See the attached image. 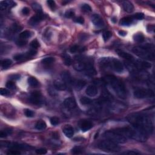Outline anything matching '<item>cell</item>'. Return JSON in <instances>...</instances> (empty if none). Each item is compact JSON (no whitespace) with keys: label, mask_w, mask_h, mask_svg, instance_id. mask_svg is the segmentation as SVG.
I'll use <instances>...</instances> for the list:
<instances>
[{"label":"cell","mask_w":155,"mask_h":155,"mask_svg":"<svg viewBox=\"0 0 155 155\" xmlns=\"http://www.w3.org/2000/svg\"><path fill=\"white\" fill-rule=\"evenodd\" d=\"M127 120L132 125L146 134H151L153 130L152 121L149 116L140 113H133L127 116Z\"/></svg>","instance_id":"6da1fadb"},{"label":"cell","mask_w":155,"mask_h":155,"mask_svg":"<svg viewBox=\"0 0 155 155\" xmlns=\"http://www.w3.org/2000/svg\"><path fill=\"white\" fill-rule=\"evenodd\" d=\"M116 132L120 133L125 137L131 138V139L139 141L145 142L148 138V135L135 127H126L119 128L114 130Z\"/></svg>","instance_id":"7a4b0ae2"},{"label":"cell","mask_w":155,"mask_h":155,"mask_svg":"<svg viewBox=\"0 0 155 155\" xmlns=\"http://www.w3.org/2000/svg\"><path fill=\"white\" fill-rule=\"evenodd\" d=\"M104 81L108 83L113 90L115 91L116 95L119 98L124 99L127 96L126 90L125 86L121 80L118 79L115 76L112 75H108L104 78Z\"/></svg>","instance_id":"3957f363"},{"label":"cell","mask_w":155,"mask_h":155,"mask_svg":"<svg viewBox=\"0 0 155 155\" xmlns=\"http://www.w3.org/2000/svg\"><path fill=\"white\" fill-rule=\"evenodd\" d=\"M99 64L102 67L110 69L118 73L124 71V66L122 63L115 58H102L100 59Z\"/></svg>","instance_id":"277c9868"},{"label":"cell","mask_w":155,"mask_h":155,"mask_svg":"<svg viewBox=\"0 0 155 155\" xmlns=\"http://www.w3.org/2000/svg\"><path fill=\"white\" fill-rule=\"evenodd\" d=\"M132 51L136 55L144 59L153 61L154 59V50L151 45L135 47Z\"/></svg>","instance_id":"5b68a950"},{"label":"cell","mask_w":155,"mask_h":155,"mask_svg":"<svg viewBox=\"0 0 155 155\" xmlns=\"http://www.w3.org/2000/svg\"><path fill=\"white\" fill-rule=\"evenodd\" d=\"M104 138L115 143L122 144L127 141V138L116 131H107L104 133Z\"/></svg>","instance_id":"8992f818"},{"label":"cell","mask_w":155,"mask_h":155,"mask_svg":"<svg viewBox=\"0 0 155 155\" xmlns=\"http://www.w3.org/2000/svg\"><path fill=\"white\" fill-rule=\"evenodd\" d=\"M98 148L107 152H116L120 149V147L116 143L108 139L100 142L98 144Z\"/></svg>","instance_id":"52a82bcc"},{"label":"cell","mask_w":155,"mask_h":155,"mask_svg":"<svg viewBox=\"0 0 155 155\" xmlns=\"http://www.w3.org/2000/svg\"><path fill=\"white\" fill-rule=\"evenodd\" d=\"M134 96L137 99H144L147 98L154 97V93L151 89H138L134 91Z\"/></svg>","instance_id":"ba28073f"},{"label":"cell","mask_w":155,"mask_h":155,"mask_svg":"<svg viewBox=\"0 0 155 155\" xmlns=\"http://www.w3.org/2000/svg\"><path fill=\"white\" fill-rule=\"evenodd\" d=\"M89 61H87L83 60V59L78 58L75 63L73 64L74 69L78 71H82L86 70L87 65Z\"/></svg>","instance_id":"9c48e42d"},{"label":"cell","mask_w":155,"mask_h":155,"mask_svg":"<svg viewBox=\"0 0 155 155\" xmlns=\"http://www.w3.org/2000/svg\"><path fill=\"white\" fill-rule=\"evenodd\" d=\"M45 18H46V15L44 14H43V13H37V14L33 16L30 18L29 23L32 26H35V25H37L41 21H42L43 20H44Z\"/></svg>","instance_id":"30bf717a"},{"label":"cell","mask_w":155,"mask_h":155,"mask_svg":"<svg viewBox=\"0 0 155 155\" xmlns=\"http://www.w3.org/2000/svg\"><path fill=\"white\" fill-rule=\"evenodd\" d=\"M41 93L38 91H35L32 93L29 100L32 104L38 105L41 103Z\"/></svg>","instance_id":"8fae6325"},{"label":"cell","mask_w":155,"mask_h":155,"mask_svg":"<svg viewBox=\"0 0 155 155\" xmlns=\"http://www.w3.org/2000/svg\"><path fill=\"white\" fill-rule=\"evenodd\" d=\"M91 22L97 27H102L104 26L103 19L98 14H94L91 16Z\"/></svg>","instance_id":"7c38bea8"},{"label":"cell","mask_w":155,"mask_h":155,"mask_svg":"<svg viewBox=\"0 0 155 155\" xmlns=\"http://www.w3.org/2000/svg\"><path fill=\"white\" fill-rule=\"evenodd\" d=\"M135 66L138 69H149L151 67V64L150 63L146 61H143V60L138 59L135 60L134 61Z\"/></svg>","instance_id":"4fadbf2b"},{"label":"cell","mask_w":155,"mask_h":155,"mask_svg":"<svg viewBox=\"0 0 155 155\" xmlns=\"http://www.w3.org/2000/svg\"><path fill=\"white\" fill-rule=\"evenodd\" d=\"M116 51L117 54L120 57L126 59L127 61H130V62H134L135 61L134 57L131 54H129V53H127L123 50H116Z\"/></svg>","instance_id":"5bb4252c"},{"label":"cell","mask_w":155,"mask_h":155,"mask_svg":"<svg viewBox=\"0 0 155 155\" xmlns=\"http://www.w3.org/2000/svg\"><path fill=\"white\" fill-rule=\"evenodd\" d=\"M55 88L58 90L64 91L67 89V85L62 80L57 79L54 82Z\"/></svg>","instance_id":"9a60e30c"},{"label":"cell","mask_w":155,"mask_h":155,"mask_svg":"<svg viewBox=\"0 0 155 155\" xmlns=\"http://www.w3.org/2000/svg\"><path fill=\"white\" fill-rule=\"evenodd\" d=\"M64 104L67 108L70 109H73L76 107V101L73 98H67L64 100Z\"/></svg>","instance_id":"2e32d148"},{"label":"cell","mask_w":155,"mask_h":155,"mask_svg":"<svg viewBox=\"0 0 155 155\" xmlns=\"http://www.w3.org/2000/svg\"><path fill=\"white\" fill-rule=\"evenodd\" d=\"M98 90L97 87H96V86H93V85L88 86V87L87 88L86 90V94L88 96H91V97L95 96L96 95L98 94Z\"/></svg>","instance_id":"e0dca14e"},{"label":"cell","mask_w":155,"mask_h":155,"mask_svg":"<svg viewBox=\"0 0 155 155\" xmlns=\"http://www.w3.org/2000/svg\"><path fill=\"white\" fill-rule=\"evenodd\" d=\"M63 133L67 138H71L74 135V130L73 127L70 126H66L63 128Z\"/></svg>","instance_id":"ac0fdd59"},{"label":"cell","mask_w":155,"mask_h":155,"mask_svg":"<svg viewBox=\"0 0 155 155\" xmlns=\"http://www.w3.org/2000/svg\"><path fill=\"white\" fill-rule=\"evenodd\" d=\"M61 76H62L63 78V81L66 83V85L67 84H71L73 83V79L72 78L70 73L67 71H65V72H63L62 74H61Z\"/></svg>","instance_id":"d6986e66"},{"label":"cell","mask_w":155,"mask_h":155,"mask_svg":"<svg viewBox=\"0 0 155 155\" xmlns=\"http://www.w3.org/2000/svg\"><path fill=\"white\" fill-rule=\"evenodd\" d=\"M122 6L124 11L127 13H131L134 11V6L130 1H124L122 4Z\"/></svg>","instance_id":"ffe728a7"},{"label":"cell","mask_w":155,"mask_h":155,"mask_svg":"<svg viewBox=\"0 0 155 155\" xmlns=\"http://www.w3.org/2000/svg\"><path fill=\"white\" fill-rule=\"evenodd\" d=\"M133 21V16H127V17H124L120 20L119 24L120 25L123 26H129L131 24Z\"/></svg>","instance_id":"44dd1931"},{"label":"cell","mask_w":155,"mask_h":155,"mask_svg":"<svg viewBox=\"0 0 155 155\" xmlns=\"http://www.w3.org/2000/svg\"><path fill=\"white\" fill-rule=\"evenodd\" d=\"M93 127V124L91 122L89 121H83L82 124H81V129L83 131H87L91 129Z\"/></svg>","instance_id":"7402d4cb"},{"label":"cell","mask_w":155,"mask_h":155,"mask_svg":"<svg viewBox=\"0 0 155 155\" xmlns=\"http://www.w3.org/2000/svg\"><path fill=\"white\" fill-rule=\"evenodd\" d=\"M86 85V81L83 80H78L74 83V87L76 90H81Z\"/></svg>","instance_id":"603a6c76"},{"label":"cell","mask_w":155,"mask_h":155,"mask_svg":"<svg viewBox=\"0 0 155 155\" xmlns=\"http://www.w3.org/2000/svg\"><path fill=\"white\" fill-rule=\"evenodd\" d=\"M15 4V3H14L13 1H1V4H0V8H1V9L2 11H3V10H5L7 7L14 6Z\"/></svg>","instance_id":"cb8c5ba5"},{"label":"cell","mask_w":155,"mask_h":155,"mask_svg":"<svg viewBox=\"0 0 155 155\" xmlns=\"http://www.w3.org/2000/svg\"><path fill=\"white\" fill-rule=\"evenodd\" d=\"M85 50V47H82L77 45H74L72 47H71L70 49V51L71 53H77V52H82Z\"/></svg>","instance_id":"d4e9b609"},{"label":"cell","mask_w":155,"mask_h":155,"mask_svg":"<svg viewBox=\"0 0 155 155\" xmlns=\"http://www.w3.org/2000/svg\"><path fill=\"white\" fill-rule=\"evenodd\" d=\"M29 58H30V56L28 55L27 53H25V54H18L16 55L15 56L13 57L15 61H23V60H25L26 59H29Z\"/></svg>","instance_id":"484cf974"},{"label":"cell","mask_w":155,"mask_h":155,"mask_svg":"<svg viewBox=\"0 0 155 155\" xmlns=\"http://www.w3.org/2000/svg\"><path fill=\"white\" fill-rule=\"evenodd\" d=\"M28 83L33 87H36L39 86V81L35 77H30L28 78Z\"/></svg>","instance_id":"4316f807"},{"label":"cell","mask_w":155,"mask_h":155,"mask_svg":"<svg viewBox=\"0 0 155 155\" xmlns=\"http://www.w3.org/2000/svg\"><path fill=\"white\" fill-rule=\"evenodd\" d=\"M133 39H134V41H136V42L141 43H142L143 41H144V36L143 35L142 33H136V34L135 35L133 36Z\"/></svg>","instance_id":"83f0119b"},{"label":"cell","mask_w":155,"mask_h":155,"mask_svg":"<svg viewBox=\"0 0 155 155\" xmlns=\"http://www.w3.org/2000/svg\"><path fill=\"white\" fill-rule=\"evenodd\" d=\"M46 123L44 121H38L35 125V128L38 130H42L46 128Z\"/></svg>","instance_id":"f1b7e54d"},{"label":"cell","mask_w":155,"mask_h":155,"mask_svg":"<svg viewBox=\"0 0 155 155\" xmlns=\"http://www.w3.org/2000/svg\"><path fill=\"white\" fill-rule=\"evenodd\" d=\"M31 35H32V33L30 32L28 30H25L20 33L19 38H21V39H26L30 37Z\"/></svg>","instance_id":"f546056e"},{"label":"cell","mask_w":155,"mask_h":155,"mask_svg":"<svg viewBox=\"0 0 155 155\" xmlns=\"http://www.w3.org/2000/svg\"><path fill=\"white\" fill-rule=\"evenodd\" d=\"M12 63V61L10 59H4L1 62V66H2L3 68L6 69V68H8L11 66Z\"/></svg>","instance_id":"4dcf8cb0"},{"label":"cell","mask_w":155,"mask_h":155,"mask_svg":"<svg viewBox=\"0 0 155 155\" xmlns=\"http://www.w3.org/2000/svg\"><path fill=\"white\" fill-rule=\"evenodd\" d=\"M55 58L53 57H47L41 60V63L43 64H50L55 61Z\"/></svg>","instance_id":"1f68e13d"},{"label":"cell","mask_w":155,"mask_h":155,"mask_svg":"<svg viewBox=\"0 0 155 155\" xmlns=\"http://www.w3.org/2000/svg\"><path fill=\"white\" fill-rule=\"evenodd\" d=\"M32 7L33 9L34 10V11H35L36 12H37V13H42V7H41V5L38 4V3H33L32 5Z\"/></svg>","instance_id":"d6a6232c"},{"label":"cell","mask_w":155,"mask_h":155,"mask_svg":"<svg viewBox=\"0 0 155 155\" xmlns=\"http://www.w3.org/2000/svg\"><path fill=\"white\" fill-rule=\"evenodd\" d=\"M71 152V153H73V154H82L83 153V149L82 148L80 147H75L73 148Z\"/></svg>","instance_id":"836d02e7"},{"label":"cell","mask_w":155,"mask_h":155,"mask_svg":"<svg viewBox=\"0 0 155 155\" xmlns=\"http://www.w3.org/2000/svg\"><path fill=\"white\" fill-rule=\"evenodd\" d=\"M80 102L83 105H89L92 103V101L89 98L84 97H84H82L80 99Z\"/></svg>","instance_id":"e575fe53"},{"label":"cell","mask_w":155,"mask_h":155,"mask_svg":"<svg viewBox=\"0 0 155 155\" xmlns=\"http://www.w3.org/2000/svg\"><path fill=\"white\" fill-rule=\"evenodd\" d=\"M111 36V33L110 31L104 32L102 34V37H103V39L104 40V41H108V40L110 38Z\"/></svg>","instance_id":"d590c367"},{"label":"cell","mask_w":155,"mask_h":155,"mask_svg":"<svg viewBox=\"0 0 155 155\" xmlns=\"http://www.w3.org/2000/svg\"><path fill=\"white\" fill-rule=\"evenodd\" d=\"M63 58H64V64H66V66H70V65L71 64V59L69 55H65L63 56Z\"/></svg>","instance_id":"8d00e7d4"},{"label":"cell","mask_w":155,"mask_h":155,"mask_svg":"<svg viewBox=\"0 0 155 155\" xmlns=\"http://www.w3.org/2000/svg\"><path fill=\"white\" fill-rule=\"evenodd\" d=\"M6 87H7L8 89L10 90H14L16 89V85L15 84L13 81H9L6 83Z\"/></svg>","instance_id":"74e56055"},{"label":"cell","mask_w":155,"mask_h":155,"mask_svg":"<svg viewBox=\"0 0 155 155\" xmlns=\"http://www.w3.org/2000/svg\"><path fill=\"white\" fill-rule=\"evenodd\" d=\"M74 15H75L74 11L71 9L68 10V11H67L66 12V13H65V16H66V18H72Z\"/></svg>","instance_id":"f35d334b"},{"label":"cell","mask_w":155,"mask_h":155,"mask_svg":"<svg viewBox=\"0 0 155 155\" xmlns=\"http://www.w3.org/2000/svg\"><path fill=\"white\" fill-rule=\"evenodd\" d=\"M30 46L33 49H36L39 47V43L37 39H34L30 43Z\"/></svg>","instance_id":"ab89813d"},{"label":"cell","mask_w":155,"mask_h":155,"mask_svg":"<svg viewBox=\"0 0 155 155\" xmlns=\"http://www.w3.org/2000/svg\"><path fill=\"white\" fill-rule=\"evenodd\" d=\"M24 111L25 115H26L27 117L32 118L34 116V112H33L32 110H31L25 109Z\"/></svg>","instance_id":"60d3db41"},{"label":"cell","mask_w":155,"mask_h":155,"mask_svg":"<svg viewBox=\"0 0 155 155\" xmlns=\"http://www.w3.org/2000/svg\"><path fill=\"white\" fill-rule=\"evenodd\" d=\"M47 3L48 6L50 7V8L52 10V11H54L56 7V3L53 0H48L47 1Z\"/></svg>","instance_id":"b9f144b4"},{"label":"cell","mask_w":155,"mask_h":155,"mask_svg":"<svg viewBox=\"0 0 155 155\" xmlns=\"http://www.w3.org/2000/svg\"><path fill=\"white\" fill-rule=\"evenodd\" d=\"M81 9H82L83 11L86 12H90L91 11V7L87 4H83L82 7H81Z\"/></svg>","instance_id":"7bdbcfd3"},{"label":"cell","mask_w":155,"mask_h":155,"mask_svg":"<svg viewBox=\"0 0 155 155\" xmlns=\"http://www.w3.org/2000/svg\"><path fill=\"white\" fill-rule=\"evenodd\" d=\"M124 154H129V155H135V154H140L141 153L137 150H129L122 153Z\"/></svg>","instance_id":"ee69618b"},{"label":"cell","mask_w":155,"mask_h":155,"mask_svg":"<svg viewBox=\"0 0 155 155\" xmlns=\"http://www.w3.org/2000/svg\"><path fill=\"white\" fill-rule=\"evenodd\" d=\"M133 19H136L138 20H142L144 18V15L142 13H137L133 16Z\"/></svg>","instance_id":"f6af8a7d"},{"label":"cell","mask_w":155,"mask_h":155,"mask_svg":"<svg viewBox=\"0 0 155 155\" xmlns=\"http://www.w3.org/2000/svg\"><path fill=\"white\" fill-rule=\"evenodd\" d=\"M50 121L51 125H53V126H56V125H58V123H59V119L56 117H53L50 118Z\"/></svg>","instance_id":"bcb514c9"},{"label":"cell","mask_w":155,"mask_h":155,"mask_svg":"<svg viewBox=\"0 0 155 155\" xmlns=\"http://www.w3.org/2000/svg\"><path fill=\"white\" fill-rule=\"evenodd\" d=\"M0 93H1V95L3 96H8L9 95L10 92L8 90H7L6 89H4V88H1L0 89Z\"/></svg>","instance_id":"7dc6e473"},{"label":"cell","mask_w":155,"mask_h":155,"mask_svg":"<svg viewBox=\"0 0 155 155\" xmlns=\"http://www.w3.org/2000/svg\"><path fill=\"white\" fill-rule=\"evenodd\" d=\"M74 21L76 23H78V24H82L84 23V19L81 16H79V17H76L74 19Z\"/></svg>","instance_id":"c3c4849f"},{"label":"cell","mask_w":155,"mask_h":155,"mask_svg":"<svg viewBox=\"0 0 155 155\" xmlns=\"http://www.w3.org/2000/svg\"><path fill=\"white\" fill-rule=\"evenodd\" d=\"M7 154H15V155H17V154H21V152L19 150H12L11 149L7 153Z\"/></svg>","instance_id":"681fc988"},{"label":"cell","mask_w":155,"mask_h":155,"mask_svg":"<svg viewBox=\"0 0 155 155\" xmlns=\"http://www.w3.org/2000/svg\"><path fill=\"white\" fill-rule=\"evenodd\" d=\"M47 152V151L45 149H39L36 150V154H46Z\"/></svg>","instance_id":"f907efd6"},{"label":"cell","mask_w":155,"mask_h":155,"mask_svg":"<svg viewBox=\"0 0 155 155\" xmlns=\"http://www.w3.org/2000/svg\"><path fill=\"white\" fill-rule=\"evenodd\" d=\"M26 43H27V41H25L24 39H21V40H19V41L16 43V44H17L18 46L23 47L25 46V45L26 44Z\"/></svg>","instance_id":"816d5d0a"},{"label":"cell","mask_w":155,"mask_h":155,"mask_svg":"<svg viewBox=\"0 0 155 155\" xmlns=\"http://www.w3.org/2000/svg\"><path fill=\"white\" fill-rule=\"evenodd\" d=\"M36 53H37V51H36L35 49H32L30 50H29L28 52H27V55H29L30 57H32V56H35L36 54Z\"/></svg>","instance_id":"f5cc1de1"},{"label":"cell","mask_w":155,"mask_h":155,"mask_svg":"<svg viewBox=\"0 0 155 155\" xmlns=\"http://www.w3.org/2000/svg\"><path fill=\"white\" fill-rule=\"evenodd\" d=\"M30 13V10L28 7H24L22 10V13L24 15H28Z\"/></svg>","instance_id":"db71d44e"},{"label":"cell","mask_w":155,"mask_h":155,"mask_svg":"<svg viewBox=\"0 0 155 155\" xmlns=\"http://www.w3.org/2000/svg\"><path fill=\"white\" fill-rule=\"evenodd\" d=\"M10 79H12V80H17L18 79H19L20 78V75L18 74H15V75H12L10 76Z\"/></svg>","instance_id":"11a10c76"},{"label":"cell","mask_w":155,"mask_h":155,"mask_svg":"<svg viewBox=\"0 0 155 155\" xmlns=\"http://www.w3.org/2000/svg\"><path fill=\"white\" fill-rule=\"evenodd\" d=\"M154 30V25H149L147 26V31L149 32H153Z\"/></svg>","instance_id":"9f6ffc18"},{"label":"cell","mask_w":155,"mask_h":155,"mask_svg":"<svg viewBox=\"0 0 155 155\" xmlns=\"http://www.w3.org/2000/svg\"><path fill=\"white\" fill-rule=\"evenodd\" d=\"M7 133H6V131L4 130V131H1V133H0V137L1 138H6L7 136Z\"/></svg>","instance_id":"6f0895ef"},{"label":"cell","mask_w":155,"mask_h":155,"mask_svg":"<svg viewBox=\"0 0 155 155\" xmlns=\"http://www.w3.org/2000/svg\"><path fill=\"white\" fill-rule=\"evenodd\" d=\"M119 35L122 36H125L127 35V32L126 31H124V30H119Z\"/></svg>","instance_id":"680465c9"},{"label":"cell","mask_w":155,"mask_h":155,"mask_svg":"<svg viewBox=\"0 0 155 155\" xmlns=\"http://www.w3.org/2000/svg\"><path fill=\"white\" fill-rule=\"evenodd\" d=\"M53 137L54 138H56V139H58L59 138V134L58 133H54L53 135Z\"/></svg>","instance_id":"91938a15"},{"label":"cell","mask_w":155,"mask_h":155,"mask_svg":"<svg viewBox=\"0 0 155 155\" xmlns=\"http://www.w3.org/2000/svg\"><path fill=\"white\" fill-rule=\"evenodd\" d=\"M111 21H112L114 23H116V18L115 17H113V18H112V19H111Z\"/></svg>","instance_id":"94428289"}]
</instances>
